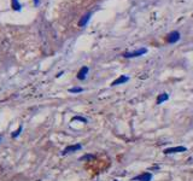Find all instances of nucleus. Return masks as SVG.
Returning <instances> with one entry per match:
<instances>
[{"label":"nucleus","instance_id":"obj_9","mask_svg":"<svg viewBox=\"0 0 193 181\" xmlns=\"http://www.w3.org/2000/svg\"><path fill=\"white\" fill-rule=\"evenodd\" d=\"M168 99H169V94L168 93H161L158 96V98H157V104L159 105V104H162V103L166 101Z\"/></svg>","mask_w":193,"mask_h":181},{"label":"nucleus","instance_id":"obj_7","mask_svg":"<svg viewBox=\"0 0 193 181\" xmlns=\"http://www.w3.org/2000/svg\"><path fill=\"white\" fill-rule=\"evenodd\" d=\"M88 71H89L88 67H83V68H81L80 71L77 73V79H79V80H85V79H86V76H87V74H88Z\"/></svg>","mask_w":193,"mask_h":181},{"label":"nucleus","instance_id":"obj_5","mask_svg":"<svg viewBox=\"0 0 193 181\" xmlns=\"http://www.w3.org/2000/svg\"><path fill=\"white\" fill-rule=\"evenodd\" d=\"M82 149V145L81 144H75V145H71V146H68L63 150V154H68V153H72V152H76Z\"/></svg>","mask_w":193,"mask_h":181},{"label":"nucleus","instance_id":"obj_14","mask_svg":"<svg viewBox=\"0 0 193 181\" xmlns=\"http://www.w3.org/2000/svg\"><path fill=\"white\" fill-rule=\"evenodd\" d=\"M3 140V135H0V141H1Z\"/></svg>","mask_w":193,"mask_h":181},{"label":"nucleus","instance_id":"obj_15","mask_svg":"<svg viewBox=\"0 0 193 181\" xmlns=\"http://www.w3.org/2000/svg\"><path fill=\"white\" fill-rule=\"evenodd\" d=\"M113 181H117V180H113Z\"/></svg>","mask_w":193,"mask_h":181},{"label":"nucleus","instance_id":"obj_4","mask_svg":"<svg viewBox=\"0 0 193 181\" xmlns=\"http://www.w3.org/2000/svg\"><path fill=\"white\" fill-rule=\"evenodd\" d=\"M179 40H180V33L176 32V30L169 33L168 36H166V41H168L169 44H175V42H177Z\"/></svg>","mask_w":193,"mask_h":181},{"label":"nucleus","instance_id":"obj_10","mask_svg":"<svg viewBox=\"0 0 193 181\" xmlns=\"http://www.w3.org/2000/svg\"><path fill=\"white\" fill-rule=\"evenodd\" d=\"M69 92L70 93H81V92H83V88H81V87H74V88H70L69 89Z\"/></svg>","mask_w":193,"mask_h":181},{"label":"nucleus","instance_id":"obj_3","mask_svg":"<svg viewBox=\"0 0 193 181\" xmlns=\"http://www.w3.org/2000/svg\"><path fill=\"white\" fill-rule=\"evenodd\" d=\"M152 177H153V175L151 173L146 172V173H143V174H140V175L133 177L132 181H151Z\"/></svg>","mask_w":193,"mask_h":181},{"label":"nucleus","instance_id":"obj_2","mask_svg":"<svg viewBox=\"0 0 193 181\" xmlns=\"http://www.w3.org/2000/svg\"><path fill=\"white\" fill-rule=\"evenodd\" d=\"M187 147L185 146H176V147H169V149H165L163 152L164 154H173V153H179V152H186Z\"/></svg>","mask_w":193,"mask_h":181},{"label":"nucleus","instance_id":"obj_11","mask_svg":"<svg viewBox=\"0 0 193 181\" xmlns=\"http://www.w3.org/2000/svg\"><path fill=\"white\" fill-rule=\"evenodd\" d=\"M12 5H14L15 10H21V4L17 3V0H12Z\"/></svg>","mask_w":193,"mask_h":181},{"label":"nucleus","instance_id":"obj_1","mask_svg":"<svg viewBox=\"0 0 193 181\" xmlns=\"http://www.w3.org/2000/svg\"><path fill=\"white\" fill-rule=\"evenodd\" d=\"M146 52H147V48L143 47V48H139V50L133 51V52H126L123 55V57H126V58H135V57H140V56L145 55Z\"/></svg>","mask_w":193,"mask_h":181},{"label":"nucleus","instance_id":"obj_6","mask_svg":"<svg viewBox=\"0 0 193 181\" xmlns=\"http://www.w3.org/2000/svg\"><path fill=\"white\" fill-rule=\"evenodd\" d=\"M129 81V77L128 76H126V75H121L118 79H116L112 83H111V86H118V85H122V83H126V82H128Z\"/></svg>","mask_w":193,"mask_h":181},{"label":"nucleus","instance_id":"obj_8","mask_svg":"<svg viewBox=\"0 0 193 181\" xmlns=\"http://www.w3.org/2000/svg\"><path fill=\"white\" fill-rule=\"evenodd\" d=\"M91 12H88V14H86L81 19H80V22H79V25L80 27H85V25L88 23V21H89V18H91Z\"/></svg>","mask_w":193,"mask_h":181},{"label":"nucleus","instance_id":"obj_13","mask_svg":"<svg viewBox=\"0 0 193 181\" xmlns=\"http://www.w3.org/2000/svg\"><path fill=\"white\" fill-rule=\"evenodd\" d=\"M74 120H79V121H82V122H87V120L86 119H83V117H79V116H77V117H74Z\"/></svg>","mask_w":193,"mask_h":181},{"label":"nucleus","instance_id":"obj_12","mask_svg":"<svg viewBox=\"0 0 193 181\" xmlns=\"http://www.w3.org/2000/svg\"><path fill=\"white\" fill-rule=\"evenodd\" d=\"M21 132H22V127H19L16 132H14V134H12V138H17V136L21 134Z\"/></svg>","mask_w":193,"mask_h":181}]
</instances>
